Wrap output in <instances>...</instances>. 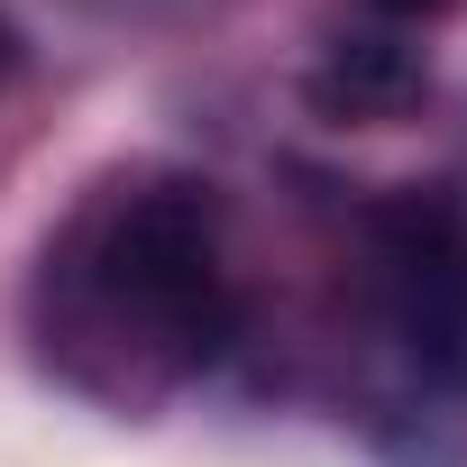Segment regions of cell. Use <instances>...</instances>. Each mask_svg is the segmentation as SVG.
<instances>
[{"instance_id":"obj_1","label":"cell","mask_w":467,"mask_h":467,"mask_svg":"<svg viewBox=\"0 0 467 467\" xmlns=\"http://www.w3.org/2000/svg\"><path fill=\"white\" fill-rule=\"evenodd\" d=\"M56 266L119 348L156 358V376H183L229 339L220 192L192 174H138V183L101 192Z\"/></svg>"},{"instance_id":"obj_2","label":"cell","mask_w":467,"mask_h":467,"mask_svg":"<svg viewBox=\"0 0 467 467\" xmlns=\"http://www.w3.org/2000/svg\"><path fill=\"white\" fill-rule=\"evenodd\" d=\"M367 239H376V285H385L403 348L440 385H467V220H458V202L394 192V202H376Z\"/></svg>"},{"instance_id":"obj_3","label":"cell","mask_w":467,"mask_h":467,"mask_svg":"<svg viewBox=\"0 0 467 467\" xmlns=\"http://www.w3.org/2000/svg\"><path fill=\"white\" fill-rule=\"evenodd\" d=\"M303 92H312V110H330V119L385 129V119H403V110L431 92V56H421L412 37L348 28V37H330V47H321V65L303 74Z\"/></svg>"},{"instance_id":"obj_4","label":"cell","mask_w":467,"mask_h":467,"mask_svg":"<svg viewBox=\"0 0 467 467\" xmlns=\"http://www.w3.org/2000/svg\"><path fill=\"white\" fill-rule=\"evenodd\" d=\"M376 10H394V19H440V10H458V0H376Z\"/></svg>"}]
</instances>
